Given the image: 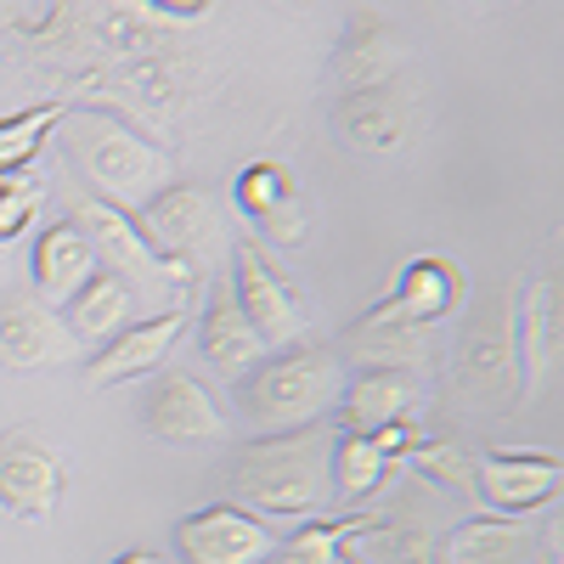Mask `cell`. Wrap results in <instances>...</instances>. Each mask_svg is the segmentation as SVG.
I'll use <instances>...</instances> for the list:
<instances>
[{"mask_svg": "<svg viewBox=\"0 0 564 564\" xmlns=\"http://www.w3.org/2000/svg\"><path fill=\"white\" fill-rule=\"evenodd\" d=\"M334 435L322 423L289 435H260L231 452L226 491L254 520H322L334 508Z\"/></svg>", "mask_w": 564, "mask_h": 564, "instance_id": "6da1fadb", "label": "cell"}, {"mask_svg": "<svg viewBox=\"0 0 564 564\" xmlns=\"http://www.w3.org/2000/svg\"><path fill=\"white\" fill-rule=\"evenodd\" d=\"M63 148L68 159L90 175L97 198H108L113 209L135 215L141 204H153L164 186H170V159L153 135H141L130 119L102 113V108H79L63 113Z\"/></svg>", "mask_w": 564, "mask_h": 564, "instance_id": "7a4b0ae2", "label": "cell"}, {"mask_svg": "<svg viewBox=\"0 0 564 564\" xmlns=\"http://www.w3.org/2000/svg\"><path fill=\"white\" fill-rule=\"evenodd\" d=\"M63 209H68V220H74V226L85 231V238H90V249H97L102 271H113V276L124 282V289H130L135 300H153V305L175 311V305H186V294L198 289V265L159 254L148 238H141L135 215L113 209L108 198L90 193V186L63 181Z\"/></svg>", "mask_w": 564, "mask_h": 564, "instance_id": "3957f363", "label": "cell"}, {"mask_svg": "<svg viewBox=\"0 0 564 564\" xmlns=\"http://www.w3.org/2000/svg\"><path fill=\"white\" fill-rule=\"evenodd\" d=\"M345 361L327 345H294L265 356L249 379H238V406L254 430L265 435H289L305 423L334 417L339 395H345Z\"/></svg>", "mask_w": 564, "mask_h": 564, "instance_id": "277c9868", "label": "cell"}, {"mask_svg": "<svg viewBox=\"0 0 564 564\" xmlns=\"http://www.w3.org/2000/svg\"><path fill=\"white\" fill-rule=\"evenodd\" d=\"M231 294H238L249 327L265 339V350H294L311 334L305 300L294 294V282L271 265L260 238H238V243H231Z\"/></svg>", "mask_w": 564, "mask_h": 564, "instance_id": "5b68a950", "label": "cell"}, {"mask_svg": "<svg viewBox=\"0 0 564 564\" xmlns=\"http://www.w3.org/2000/svg\"><path fill=\"white\" fill-rule=\"evenodd\" d=\"M68 491V463L34 423L0 430V508L23 525H45Z\"/></svg>", "mask_w": 564, "mask_h": 564, "instance_id": "8992f818", "label": "cell"}, {"mask_svg": "<svg viewBox=\"0 0 564 564\" xmlns=\"http://www.w3.org/2000/svg\"><path fill=\"white\" fill-rule=\"evenodd\" d=\"M135 226L159 254L186 260V265H204L215 249H226L220 204L204 193V186H164L153 204L135 209Z\"/></svg>", "mask_w": 564, "mask_h": 564, "instance_id": "52a82bcc", "label": "cell"}, {"mask_svg": "<svg viewBox=\"0 0 564 564\" xmlns=\"http://www.w3.org/2000/svg\"><path fill=\"white\" fill-rule=\"evenodd\" d=\"M276 547L282 536L238 502H209L175 525L181 564H265Z\"/></svg>", "mask_w": 564, "mask_h": 564, "instance_id": "ba28073f", "label": "cell"}, {"mask_svg": "<svg viewBox=\"0 0 564 564\" xmlns=\"http://www.w3.org/2000/svg\"><path fill=\"white\" fill-rule=\"evenodd\" d=\"M457 300H463V271H457L452 260L423 254V260H412V265L395 276V289L356 322V334H379V327H395V334H417L423 322L452 316Z\"/></svg>", "mask_w": 564, "mask_h": 564, "instance_id": "9c48e42d", "label": "cell"}, {"mask_svg": "<svg viewBox=\"0 0 564 564\" xmlns=\"http://www.w3.org/2000/svg\"><path fill=\"white\" fill-rule=\"evenodd\" d=\"M558 491H564L558 457H542V452H491V457H475V502L486 513L525 520V513L558 502Z\"/></svg>", "mask_w": 564, "mask_h": 564, "instance_id": "30bf717a", "label": "cell"}, {"mask_svg": "<svg viewBox=\"0 0 564 564\" xmlns=\"http://www.w3.org/2000/svg\"><path fill=\"white\" fill-rule=\"evenodd\" d=\"M339 135L350 141L356 153H372V159H390L406 148V135L417 124V90L401 79H384V85H361V90H345L339 97V113H334Z\"/></svg>", "mask_w": 564, "mask_h": 564, "instance_id": "8fae6325", "label": "cell"}, {"mask_svg": "<svg viewBox=\"0 0 564 564\" xmlns=\"http://www.w3.org/2000/svg\"><path fill=\"white\" fill-rule=\"evenodd\" d=\"M558 282L531 276L513 305V367H520V401H542L558 379Z\"/></svg>", "mask_w": 564, "mask_h": 564, "instance_id": "7c38bea8", "label": "cell"}, {"mask_svg": "<svg viewBox=\"0 0 564 564\" xmlns=\"http://www.w3.org/2000/svg\"><path fill=\"white\" fill-rule=\"evenodd\" d=\"M141 423L159 435V441H220L226 435V417L209 401V390L181 367H159L148 395H141Z\"/></svg>", "mask_w": 564, "mask_h": 564, "instance_id": "4fadbf2b", "label": "cell"}, {"mask_svg": "<svg viewBox=\"0 0 564 564\" xmlns=\"http://www.w3.org/2000/svg\"><path fill=\"white\" fill-rule=\"evenodd\" d=\"M181 334H186V305L159 311V316H148V322L124 327L119 339H108L97 356L85 361V384H90V390H113V384H130V379H148V372L164 367V356H170V345H175Z\"/></svg>", "mask_w": 564, "mask_h": 564, "instance_id": "5bb4252c", "label": "cell"}, {"mask_svg": "<svg viewBox=\"0 0 564 564\" xmlns=\"http://www.w3.org/2000/svg\"><path fill=\"white\" fill-rule=\"evenodd\" d=\"M74 350V334L63 327V311H52L40 294H0V367L34 372L57 367Z\"/></svg>", "mask_w": 564, "mask_h": 564, "instance_id": "9a60e30c", "label": "cell"}, {"mask_svg": "<svg viewBox=\"0 0 564 564\" xmlns=\"http://www.w3.org/2000/svg\"><path fill=\"white\" fill-rule=\"evenodd\" d=\"M334 74H339L345 90L384 85V79H401V74H406V45H401L395 23H390L379 7H356V12L345 18L339 52H334Z\"/></svg>", "mask_w": 564, "mask_h": 564, "instance_id": "2e32d148", "label": "cell"}, {"mask_svg": "<svg viewBox=\"0 0 564 564\" xmlns=\"http://www.w3.org/2000/svg\"><path fill=\"white\" fill-rule=\"evenodd\" d=\"M198 350H204V361L220 372V379H249V372L271 356L265 350V339L249 327V316H243V305H238V294H231V282L220 276L215 289H209V300H204V316H198Z\"/></svg>", "mask_w": 564, "mask_h": 564, "instance_id": "e0dca14e", "label": "cell"}, {"mask_svg": "<svg viewBox=\"0 0 564 564\" xmlns=\"http://www.w3.org/2000/svg\"><path fill=\"white\" fill-rule=\"evenodd\" d=\"M231 198H238L243 220L260 231V238H271L276 249H294L305 238V204H300V193H294V181H289L282 164H271V159L249 164L238 175V186H231Z\"/></svg>", "mask_w": 564, "mask_h": 564, "instance_id": "ac0fdd59", "label": "cell"}, {"mask_svg": "<svg viewBox=\"0 0 564 564\" xmlns=\"http://www.w3.org/2000/svg\"><path fill=\"white\" fill-rule=\"evenodd\" d=\"M29 271H34L40 300L52 305V311H63V305L85 289V282L102 271V260H97V249H90V238H85L74 220H57V226H45L40 238H34Z\"/></svg>", "mask_w": 564, "mask_h": 564, "instance_id": "d6986e66", "label": "cell"}, {"mask_svg": "<svg viewBox=\"0 0 564 564\" xmlns=\"http://www.w3.org/2000/svg\"><path fill=\"white\" fill-rule=\"evenodd\" d=\"M417 406V379L406 367H367L361 379L345 384L339 395V435H379L384 423L395 417H412Z\"/></svg>", "mask_w": 564, "mask_h": 564, "instance_id": "ffe728a7", "label": "cell"}, {"mask_svg": "<svg viewBox=\"0 0 564 564\" xmlns=\"http://www.w3.org/2000/svg\"><path fill=\"white\" fill-rule=\"evenodd\" d=\"M542 542L525 520H502V513H480V520L452 525L441 542V564H536Z\"/></svg>", "mask_w": 564, "mask_h": 564, "instance_id": "44dd1931", "label": "cell"}, {"mask_svg": "<svg viewBox=\"0 0 564 564\" xmlns=\"http://www.w3.org/2000/svg\"><path fill=\"white\" fill-rule=\"evenodd\" d=\"M457 372L475 395H497L502 384H513V327H502V311H480L463 334V356Z\"/></svg>", "mask_w": 564, "mask_h": 564, "instance_id": "7402d4cb", "label": "cell"}, {"mask_svg": "<svg viewBox=\"0 0 564 564\" xmlns=\"http://www.w3.org/2000/svg\"><path fill=\"white\" fill-rule=\"evenodd\" d=\"M130 289L113 276V271H97L85 282V289L63 305V327L74 339H90V345H108V339H119L124 327H130Z\"/></svg>", "mask_w": 564, "mask_h": 564, "instance_id": "603a6c76", "label": "cell"}, {"mask_svg": "<svg viewBox=\"0 0 564 564\" xmlns=\"http://www.w3.org/2000/svg\"><path fill=\"white\" fill-rule=\"evenodd\" d=\"M390 480V457L367 435H334V508H361Z\"/></svg>", "mask_w": 564, "mask_h": 564, "instance_id": "cb8c5ba5", "label": "cell"}, {"mask_svg": "<svg viewBox=\"0 0 564 564\" xmlns=\"http://www.w3.org/2000/svg\"><path fill=\"white\" fill-rule=\"evenodd\" d=\"M356 564H441V542L430 525H406V520H379L372 531L350 536Z\"/></svg>", "mask_w": 564, "mask_h": 564, "instance_id": "d4e9b609", "label": "cell"}, {"mask_svg": "<svg viewBox=\"0 0 564 564\" xmlns=\"http://www.w3.org/2000/svg\"><path fill=\"white\" fill-rule=\"evenodd\" d=\"M384 513H361V520H305L289 542H282L265 564H327L350 536H361V531H372Z\"/></svg>", "mask_w": 564, "mask_h": 564, "instance_id": "484cf974", "label": "cell"}, {"mask_svg": "<svg viewBox=\"0 0 564 564\" xmlns=\"http://www.w3.org/2000/svg\"><path fill=\"white\" fill-rule=\"evenodd\" d=\"M63 102H40V108H23L12 119H0V175H18L29 170V159L45 148V135L63 124Z\"/></svg>", "mask_w": 564, "mask_h": 564, "instance_id": "4316f807", "label": "cell"}, {"mask_svg": "<svg viewBox=\"0 0 564 564\" xmlns=\"http://www.w3.org/2000/svg\"><path fill=\"white\" fill-rule=\"evenodd\" d=\"M412 468L430 486H441V491H452V497H463V502H475V457H468L463 446H452V441H423L417 452H412Z\"/></svg>", "mask_w": 564, "mask_h": 564, "instance_id": "83f0119b", "label": "cell"}, {"mask_svg": "<svg viewBox=\"0 0 564 564\" xmlns=\"http://www.w3.org/2000/svg\"><path fill=\"white\" fill-rule=\"evenodd\" d=\"M34 204H40V181H34L29 170H18V175L0 181V243H12L18 231L34 220Z\"/></svg>", "mask_w": 564, "mask_h": 564, "instance_id": "f1b7e54d", "label": "cell"}, {"mask_svg": "<svg viewBox=\"0 0 564 564\" xmlns=\"http://www.w3.org/2000/svg\"><path fill=\"white\" fill-rule=\"evenodd\" d=\"M367 441L379 446L384 457H412V452H417L423 441H430V435H423L412 417H395V423H384V430H379V435H367Z\"/></svg>", "mask_w": 564, "mask_h": 564, "instance_id": "f546056e", "label": "cell"}, {"mask_svg": "<svg viewBox=\"0 0 564 564\" xmlns=\"http://www.w3.org/2000/svg\"><path fill=\"white\" fill-rule=\"evenodd\" d=\"M113 564H164V558H159V553H148V547H135V553H119Z\"/></svg>", "mask_w": 564, "mask_h": 564, "instance_id": "4dcf8cb0", "label": "cell"}, {"mask_svg": "<svg viewBox=\"0 0 564 564\" xmlns=\"http://www.w3.org/2000/svg\"><path fill=\"white\" fill-rule=\"evenodd\" d=\"M327 564H356V558H345V553H334V558H327Z\"/></svg>", "mask_w": 564, "mask_h": 564, "instance_id": "1f68e13d", "label": "cell"}]
</instances>
